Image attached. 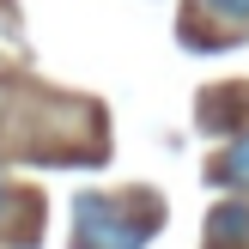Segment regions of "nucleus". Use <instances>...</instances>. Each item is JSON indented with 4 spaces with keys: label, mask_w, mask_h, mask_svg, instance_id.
<instances>
[{
    "label": "nucleus",
    "mask_w": 249,
    "mask_h": 249,
    "mask_svg": "<svg viewBox=\"0 0 249 249\" xmlns=\"http://www.w3.org/2000/svg\"><path fill=\"white\" fill-rule=\"evenodd\" d=\"M146 231H152L146 219H140V225L116 219V207H109L104 195H85V201H79V249H140Z\"/></svg>",
    "instance_id": "nucleus-1"
},
{
    "label": "nucleus",
    "mask_w": 249,
    "mask_h": 249,
    "mask_svg": "<svg viewBox=\"0 0 249 249\" xmlns=\"http://www.w3.org/2000/svg\"><path fill=\"white\" fill-rule=\"evenodd\" d=\"M213 12H225V18H249V0H207Z\"/></svg>",
    "instance_id": "nucleus-4"
},
{
    "label": "nucleus",
    "mask_w": 249,
    "mask_h": 249,
    "mask_svg": "<svg viewBox=\"0 0 249 249\" xmlns=\"http://www.w3.org/2000/svg\"><path fill=\"white\" fill-rule=\"evenodd\" d=\"M213 243H231V249L249 243V207H243V201H231V207L213 213Z\"/></svg>",
    "instance_id": "nucleus-3"
},
{
    "label": "nucleus",
    "mask_w": 249,
    "mask_h": 249,
    "mask_svg": "<svg viewBox=\"0 0 249 249\" xmlns=\"http://www.w3.org/2000/svg\"><path fill=\"white\" fill-rule=\"evenodd\" d=\"M0 207H6V189H0Z\"/></svg>",
    "instance_id": "nucleus-5"
},
{
    "label": "nucleus",
    "mask_w": 249,
    "mask_h": 249,
    "mask_svg": "<svg viewBox=\"0 0 249 249\" xmlns=\"http://www.w3.org/2000/svg\"><path fill=\"white\" fill-rule=\"evenodd\" d=\"M213 182H219V189H249V134L213 164Z\"/></svg>",
    "instance_id": "nucleus-2"
}]
</instances>
